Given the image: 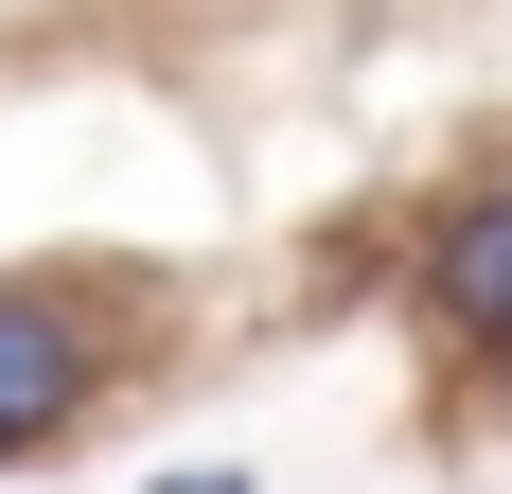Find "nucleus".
Instances as JSON below:
<instances>
[{"label": "nucleus", "mask_w": 512, "mask_h": 494, "mask_svg": "<svg viewBox=\"0 0 512 494\" xmlns=\"http://www.w3.org/2000/svg\"><path fill=\"white\" fill-rule=\"evenodd\" d=\"M142 494H265L248 459H177V477H142Z\"/></svg>", "instance_id": "nucleus-3"}, {"label": "nucleus", "mask_w": 512, "mask_h": 494, "mask_svg": "<svg viewBox=\"0 0 512 494\" xmlns=\"http://www.w3.org/2000/svg\"><path fill=\"white\" fill-rule=\"evenodd\" d=\"M142 336H159L142 265H0V477L89 442L142 371Z\"/></svg>", "instance_id": "nucleus-1"}, {"label": "nucleus", "mask_w": 512, "mask_h": 494, "mask_svg": "<svg viewBox=\"0 0 512 494\" xmlns=\"http://www.w3.org/2000/svg\"><path fill=\"white\" fill-rule=\"evenodd\" d=\"M407 300H424V353H442V406L512 389V159L460 177V195L407 230Z\"/></svg>", "instance_id": "nucleus-2"}]
</instances>
